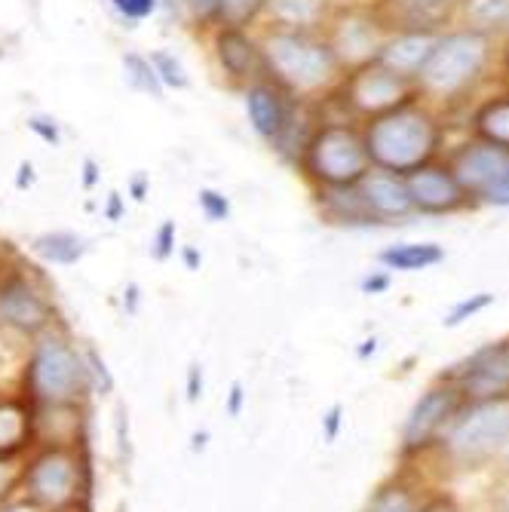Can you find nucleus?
I'll return each mask as SVG.
<instances>
[{
	"mask_svg": "<svg viewBox=\"0 0 509 512\" xmlns=\"http://www.w3.org/2000/svg\"><path fill=\"white\" fill-rule=\"evenodd\" d=\"M365 151L378 169L408 175L430 163L442 145V129L430 111L405 102L387 114H378L365 129Z\"/></svg>",
	"mask_w": 509,
	"mask_h": 512,
	"instance_id": "1",
	"label": "nucleus"
},
{
	"mask_svg": "<svg viewBox=\"0 0 509 512\" xmlns=\"http://www.w3.org/2000/svg\"><path fill=\"white\" fill-rule=\"evenodd\" d=\"M491 62V37L476 31H451L442 34L430 62L418 74L421 86L439 99H460L482 80Z\"/></svg>",
	"mask_w": 509,
	"mask_h": 512,
	"instance_id": "2",
	"label": "nucleus"
},
{
	"mask_svg": "<svg viewBox=\"0 0 509 512\" xmlns=\"http://www.w3.org/2000/svg\"><path fill=\"white\" fill-rule=\"evenodd\" d=\"M31 393L46 405H74L89 390V368L62 338H43L28 362Z\"/></svg>",
	"mask_w": 509,
	"mask_h": 512,
	"instance_id": "3",
	"label": "nucleus"
},
{
	"mask_svg": "<svg viewBox=\"0 0 509 512\" xmlns=\"http://www.w3.org/2000/svg\"><path fill=\"white\" fill-rule=\"evenodd\" d=\"M307 166L329 188H356L365 172L372 169V160L365 151V138L356 129L326 126L313 135L307 148Z\"/></svg>",
	"mask_w": 509,
	"mask_h": 512,
	"instance_id": "4",
	"label": "nucleus"
},
{
	"mask_svg": "<svg viewBox=\"0 0 509 512\" xmlns=\"http://www.w3.org/2000/svg\"><path fill=\"white\" fill-rule=\"evenodd\" d=\"M509 442V396L479 399L460 421H454L448 445L460 463H482Z\"/></svg>",
	"mask_w": 509,
	"mask_h": 512,
	"instance_id": "5",
	"label": "nucleus"
},
{
	"mask_svg": "<svg viewBox=\"0 0 509 512\" xmlns=\"http://www.w3.org/2000/svg\"><path fill=\"white\" fill-rule=\"evenodd\" d=\"M457 184L464 188L470 203H488V206H509V151L488 145L482 138L464 145L451 166Z\"/></svg>",
	"mask_w": 509,
	"mask_h": 512,
	"instance_id": "6",
	"label": "nucleus"
},
{
	"mask_svg": "<svg viewBox=\"0 0 509 512\" xmlns=\"http://www.w3.org/2000/svg\"><path fill=\"white\" fill-rule=\"evenodd\" d=\"M267 59L276 74L298 89H313L326 83L338 68V56L332 46L307 40L301 34H273L267 40Z\"/></svg>",
	"mask_w": 509,
	"mask_h": 512,
	"instance_id": "7",
	"label": "nucleus"
},
{
	"mask_svg": "<svg viewBox=\"0 0 509 512\" xmlns=\"http://www.w3.org/2000/svg\"><path fill=\"white\" fill-rule=\"evenodd\" d=\"M28 494L34 500V506H46V509H62L77 497L80 488V463L71 451L65 448H50L46 454H40L31 470L25 476Z\"/></svg>",
	"mask_w": 509,
	"mask_h": 512,
	"instance_id": "8",
	"label": "nucleus"
},
{
	"mask_svg": "<svg viewBox=\"0 0 509 512\" xmlns=\"http://www.w3.org/2000/svg\"><path fill=\"white\" fill-rule=\"evenodd\" d=\"M347 99L362 114H387L411 102V80L393 74L381 62H365L347 83Z\"/></svg>",
	"mask_w": 509,
	"mask_h": 512,
	"instance_id": "9",
	"label": "nucleus"
},
{
	"mask_svg": "<svg viewBox=\"0 0 509 512\" xmlns=\"http://www.w3.org/2000/svg\"><path fill=\"white\" fill-rule=\"evenodd\" d=\"M405 188H408L414 212L451 215L470 203L464 188L457 184L454 172L448 166H436V163H424L418 169H411L405 175Z\"/></svg>",
	"mask_w": 509,
	"mask_h": 512,
	"instance_id": "10",
	"label": "nucleus"
},
{
	"mask_svg": "<svg viewBox=\"0 0 509 512\" xmlns=\"http://www.w3.org/2000/svg\"><path fill=\"white\" fill-rule=\"evenodd\" d=\"M460 408V390L457 387H433L427 390L418 405L411 408L405 430H402V445L405 451H418L427 442L439 436L445 424H451V417Z\"/></svg>",
	"mask_w": 509,
	"mask_h": 512,
	"instance_id": "11",
	"label": "nucleus"
},
{
	"mask_svg": "<svg viewBox=\"0 0 509 512\" xmlns=\"http://www.w3.org/2000/svg\"><path fill=\"white\" fill-rule=\"evenodd\" d=\"M457 390L467 396H500L509 390V341L482 347L479 353H473L460 371L454 375Z\"/></svg>",
	"mask_w": 509,
	"mask_h": 512,
	"instance_id": "12",
	"label": "nucleus"
},
{
	"mask_svg": "<svg viewBox=\"0 0 509 512\" xmlns=\"http://www.w3.org/2000/svg\"><path fill=\"white\" fill-rule=\"evenodd\" d=\"M356 188H359L362 206L372 218H405L408 212H414L408 188H405V175H396L387 169H378V172L368 169Z\"/></svg>",
	"mask_w": 509,
	"mask_h": 512,
	"instance_id": "13",
	"label": "nucleus"
},
{
	"mask_svg": "<svg viewBox=\"0 0 509 512\" xmlns=\"http://www.w3.org/2000/svg\"><path fill=\"white\" fill-rule=\"evenodd\" d=\"M50 304H46L25 279H10L0 286V325L16 332H40L50 322Z\"/></svg>",
	"mask_w": 509,
	"mask_h": 512,
	"instance_id": "14",
	"label": "nucleus"
},
{
	"mask_svg": "<svg viewBox=\"0 0 509 512\" xmlns=\"http://www.w3.org/2000/svg\"><path fill=\"white\" fill-rule=\"evenodd\" d=\"M439 37H442L439 31H402L396 40L384 46L375 62H381L384 68H390L405 80H418V74L424 71V65L436 50Z\"/></svg>",
	"mask_w": 509,
	"mask_h": 512,
	"instance_id": "15",
	"label": "nucleus"
},
{
	"mask_svg": "<svg viewBox=\"0 0 509 512\" xmlns=\"http://www.w3.org/2000/svg\"><path fill=\"white\" fill-rule=\"evenodd\" d=\"M249 117H252V126L264 135V138H280L283 129H286V105H283V96L270 86H255L249 92Z\"/></svg>",
	"mask_w": 509,
	"mask_h": 512,
	"instance_id": "16",
	"label": "nucleus"
},
{
	"mask_svg": "<svg viewBox=\"0 0 509 512\" xmlns=\"http://www.w3.org/2000/svg\"><path fill=\"white\" fill-rule=\"evenodd\" d=\"M457 7L467 22V31L482 37L509 34V0H460Z\"/></svg>",
	"mask_w": 509,
	"mask_h": 512,
	"instance_id": "17",
	"label": "nucleus"
},
{
	"mask_svg": "<svg viewBox=\"0 0 509 512\" xmlns=\"http://www.w3.org/2000/svg\"><path fill=\"white\" fill-rule=\"evenodd\" d=\"M215 46H218V59H221V65H224L230 74H234V77H246V74L255 71L258 53H255L252 40H249L243 31H237V28L221 31Z\"/></svg>",
	"mask_w": 509,
	"mask_h": 512,
	"instance_id": "18",
	"label": "nucleus"
},
{
	"mask_svg": "<svg viewBox=\"0 0 509 512\" xmlns=\"http://www.w3.org/2000/svg\"><path fill=\"white\" fill-rule=\"evenodd\" d=\"M473 129H476V138H482V142L509 151V96L485 102L473 114Z\"/></svg>",
	"mask_w": 509,
	"mask_h": 512,
	"instance_id": "19",
	"label": "nucleus"
},
{
	"mask_svg": "<svg viewBox=\"0 0 509 512\" xmlns=\"http://www.w3.org/2000/svg\"><path fill=\"white\" fill-rule=\"evenodd\" d=\"M405 31H439V25L454 13L460 0H399Z\"/></svg>",
	"mask_w": 509,
	"mask_h": 512,
	"instance_id": "20",
	"label": "nucleus"
},
{
	"mask_svg": "<svg viewBox=\"0 0 509 512\" xmlns=\"http://www.w3.org/2000/svg\"><path fill=\"white\" fill-rule=\"evenodd\" d=\"M439 261H445V252L436 243H402L381 252V264L390 270H427Z\"/></svg>",
	"mask_w": 509,
	"mask_h": 512,
	"instance_id": "21",
	"label": "nucleus"
},
{
	"mask_svg": "<svg viewBox=\"0 0 509 512\" xmlns=\"http://www.w3.org/2000/svg\"><path fill=\"white\" fill-rule=\"evenodd\" d=\"M34 252L50 261V264H77L86 252L83 240L68 234V230H56V234H43L34 240Z\"/></svg>",
	"mask_w": 509,
	"mask_h": 512,
	"instance_id": "22",
	"label": "nucleus"
},
{
	"mask_svg": "<svg viewBox=\"0 0 509 512\" xmlns=\"http://www.w3.org/2000/svg\"><path fill=\"white\" fill-rule=\"evenodd\" d=\"M326 0H270L273 16L286 25H313L322 16Z\"/></svg>",
	"mask_w": 509,
	"mask_h": 512,
	"instance_id": "23",
	"label": "nucleus"
},
{
	"mask_svg": "<svg viewBox=\"0 0 509 512\" xmlns=\"http://www.w3.org/2000/svg\"><path fill=\"white\" fill-rule=\"evenodd\" d=\"M123 71H126V83H129L132 89L148 92V96H154V99L163 96V83H160V77H157V71H154V65H151L148 59L129 53V56L123 59Z\"/></svg>",
	"mask_w": 509,
	"mask_h": 512,
	"instance_id": "24",
	"label": "nucleus"
},
{
	"mask_svg": "<svg viewBox=\"0 0 509 512\" xmlns=\"http://www.w3.org/2000/svg\"><path fill=\"white\" fill-rule=\"evenodd\" d=\"M28 436V417L13 402H0V451H13Z\"/></svg>",
	"mask_w": 509,
	"mask_h": 512,
	"instance_id": "25",
	"label": "nucleus"
},
{
	"mask_svg": "<svg viewBox=\"0 0 509 512\" xmlns=\"http://www.w3.org/2000/svg\"><path fill=\"white\" fill-rule=\"evenodd\" d=\"M341 50L344 53L350 50V56H372V50H375V28L368 25V22H356V19L344 22V28H341Z\"/></svg>",
	"mask_w": 509,
	"mask_h": 512,
	"instance_id": "26",
	"label": "nucleus"
},
{
	"mask_svg": "<svg viewBox=\"0 0 509 512\" xmlns=\"http://www.w3.org/2000/svg\"><path fill=\"white\" fill-rule=\"evenodd\" d=\"M365 512H418L405 488H381Z\"/></svg>",
	"mask_w": 509,
	"mask_h": 512,
	"instance_id": "27",
	"label": "nucleus"
},
{
	"mask_svg": "<svg viewBox=\"0 0 509 512\" xmlns=\"http://www.w3.org/2000/svg\"><path fill=\"white\" fill-rule=\"evenodd\" d=\"M151 65H154L160 83L175 86V89H184V86H188V74H184L181 62H178L172 53H154V56H151Z\"/></svg>",
	"mask_w": 509,
	"mask_h": 512,
	"instance_id": "28",
	"label": "nucleus"
},
{
	"mask_svg": "<svg viewBox=\"0 0 509 512\" xmlns=\"http://www.w3.org/2000/svg\"><path fill=\"white\" fill-rule=\"evenodd\" d=\"M261 4H264V0H218L215 13H218L227 25H243V22H249V19L258 13Z\"/></svg>",
	"mask_w": 509,
	"mask_h": 512,
	"instance_id": "29",
	"label": "nucleus"
},
{
	"mask_svg": "<svg viewBox=\"0 0 509 512\" xmlns=\"http://www.w3.org/2000/svg\"><path fill=\"white\" fill-rule=\"evenodd\" d=\"M111 4H114V10H117L120 16H126V19H132V22L148 19V16L157 10V0H111Z\"/></svg>",
	"mask_w": 509,
	"mask_h": 512,
	"instance_id": "30",
	"label": "nucleus"
},
{
	"mask_svg": "<svg viewBox=\"0 0 509 512\" xmlns=\"http://www.w3.org/2000/svg\"><path fill=\"white\" fill-rule=\"evenodd\" d=\"M200 209L209 221H224L230 215V203L218 191H200Z\"/></svg>",
	"mask_w": 509,
	"mask_h": 512,
	"instance_id": "31",
	"label": "nucleus"
},
{
	"mask_svg": "<svg viewBox=\"0 0 509 512\" xmlns=\"http://www.w3.org/2000/svg\"><path fill=\"white\" fill-rule=\"evenodd\" d=\"M491 301H494L491 295H476L473 301H464V304H457V307L451 310V316H448L445 322H448V325H457V322H464L467 316L479 313V310H482V307H488Z\"/></svg>",
	"mask_w": 509,
	"mask_h": 512,
	"instance_id": "32",
	"label": "nucleus"
},
{
	"mask_svg": "<svg viewBox=\"0 0 509 512\" xmlns=\"http://www.w3.org/2000/svg\"><path fill=\"white\" fill-rule=\"evenodd\" d=\"M31 132H37L43 142H50V145H59V126L53 120H46V117H31L28 120Z\"/></svg>",
	"mask_w": 509,
	"mask_h": 512,
	"instance_id": "33",
	"label": "nucleus"
},
{
	"mask_svg": "<svg viewBox=\"0 0 509 512\" xmlns=\"http://www.w3.org/2000/svg\"><path fill=\"white\" fill-rule=\"evenodd\" d=\"M172 246H175V224L172 221H166L163 227H160V234H157V258H169V252H172Z\"/></svg>",
	"mask_w": 509,
	"mask_h": 512,
	"instance_id": "34",
	"label": "nucleus"
},
{
	"mask_svg": "<svg viewBox=\"0 0 509 512\" xmlns=\"http://www.w3.org/2000/svg\"><path fill=\"white\" fill-rule=\"evenodd\" d=\"M418 512H457V506L448 500V497H436V500H430L424 509H418Z\"/></svg>",
	"mask_w": 509,
	"mask_h": 512,
	"instance_id": "35",
	"label": "nucleus"
},
{
	"mask_svg": "<svg viewBox=\"0 0 509 512\" xmlns=\"http://www.w3.org/2000/svg\"><path fill=\"white\" fill-rule=\"evenodd\" d=\"M362 289L365 292H381V289H387V276H375V279L368 276L365 283H362Z\"/></svg>",
	"mask_w": 509,
	"mask_h": 512,
	"instance_id": "36",
	"label": "nucleus"
},
{
	"mask_svg": "<svg viewBox=\"0 0 509 512\" xmlns=\"http://www.w3.org/2000/svg\"><path fill=\"white\" fill-rule=\"evenodd\" d=\"M19 172H22V175H19V181H16L19 188H28V184H34V166H31V163H22V166H19Z\"/></svg>",
	"mask_w": 509,
	"mask_h": 512,
	"instance_id": "37",
	"label": "nucleus"
},
{
	"mask_svg": "<svg viewBox=\"0 0 509 512\" xmlns=\"http://www.w3.org/2000/svg\"><path fill=\"white\" fill-rule=\"evenodd\" d=\"M83 172H86V175H83V184H86V188H92V184H96V178H99V175H96V172H99L96 163L86 160V163H83Z\"/></svg>",
	"mask_w": 509,
	"mask_h": 512,
	"instance_id": "38",
	"label": "nucleus"
},
{
	"mask_svg": "<svg viewBox=\"0 0 509 512\" xmlns=\"http://www.w3.org/2000/svg\"><path fill=\"white\" fill-rule=\"evenodd\" d=\"M191 4L197 7V13H215V7H218V0H191Z\"/></svg>",
	"mask_w": 509,
	"mask_h": 512,
	"instance_id": "39",
	"label": "nucleus"
},
{
	"mask_svg": "<svg viewBox=\"0 0 509 512\" xmlns=\"http://www.w3.org/2000/svg\"><path fill=\"white\" fill-rule=\"evenodd\" d=\"M338 417H341V408H332L329 411V439H335V433H338Z\"/></svg>",
	"mask_w": 509,
	"mask_h": 512,
	"instance_id": "40",
	"label": "nucleus"
},
{
	"mask_svg": "<svg viewBox=\"0 0 509 512\" xmlns=\"http://www.w3.org/2000/svg\"><path fill=\"white\" fill-rule=\"evenodd\" d=\"M108 218H120V194H111V206H108Z\"/></svg>",
	"mask_w": 509,
	"mask_h": 512,
	"instance_id": "41",
	"label": "nucleus"
},
{
	"mask_svg": "<svg viewBox=\"0 0 509 512\" xmlns=\"http://www.w3.org/2000/svg\"><path fill=\"white\" fill-rule=\"evenodd\" d=\"M132 194H135V200H145V178L132 181Z\"/></svg>",
	"mask_w": 509,
	"mask_h": 512,
	"instance_id": "42",
	"label": "nucleus"
},
{
	"mask_svg": "<svg viewBox=\"0 0 509 512\" xmlns=\"http://www.w3.org/2000/svg\"><path fill=\"white\" fill-rule=\"evenodd\" d=\"M240 399H243V390L234 387V399H230V414H237V411H240Z\"/></svg>",
	"mask_w": 509,
	"mask_h": 512,
	"instance_id": "43",
	"label": "nucleus"
},
{
	"mask_svg": "<svg viewBox=\"0 0 509 512\" xmlns=\"http://www.w3.org/2000/svg\"><path fill=\"white\" fill-rule=\"evenodd\" d=\"M4 512H40V509L31 506V503H16V506H10V509H4Z\"/></svg>",
	"mask_w": 509,
	"mask_h": 512,
	"instance_id": "44",
	"label": "nucleus"
},
{
	"mask_svg": "<svg viewBox=\"0 0 509 512\" xmlns=\"http://www.w3.org/2000/svg\"><path fill=\"white\" fill-rule=\"evenodd\" d=\"M184 261H188V267H197L200 264V255L194 249H188V252H184Z\"/></svg>",
	"mask_w": 509,
	"mask_h": 512,
	"instance_id": "45",
	"label": "nucleus"
},
{
	"mask_svg": "<svg viewBox=\"0 0 509 512\" xmlns=\"http://www.w3.org/2000/svg\"><path fill=\"white\" fill-rule=\"evenodd\" d=\"M4 488H7V463L0 460V494H4Z\"/></svg>",
	"mask_w": 509,
	"mask_h": 512,
	"instance_id": "46",
	"label": "nucleus"
},
{
	"mask_svg": "<svg viewBox=\"0 0 509 512\" xmlns=\"http://www.w3.org/2000/svg\"><path fill=\"white\" fill-rule=\"evenodd\" d=\"M503 71L509 74V43H506V50H503Z\"/></svg>",
	"mask_w": 509,
	"mask_h": 512,
	"instance_id": "47",
	"label": "nucleus"
}]
</instances>
